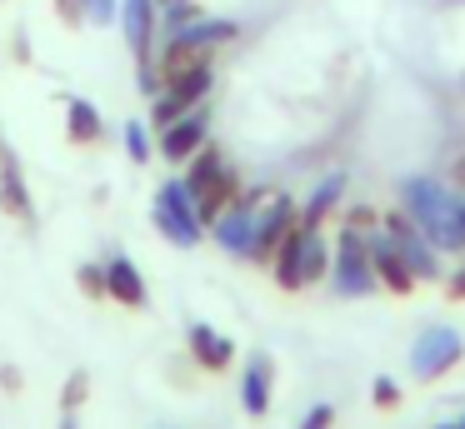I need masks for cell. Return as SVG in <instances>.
<instances>
[{
  "label": "cell",
  "instance_id": "1",
  "mask_svg": "<svg viewBox=\"0 0 465 429\" xmlns=\"http://www.w3.org/2000/svg\"><path fill=\"white\" fill-rule=\"evenodd\" d=\"M395 200L440 255H465V219H460V190L455 185H445L435 175H405L395 185Z\"/></svg>",
  "mask_w": 465,
  "mask_h": 429
},
{
  "label": "cell",
  "instance_id": "2",
  "mask_svg": "<svg viewBox=\"0 0 465 429\" xmlns=\"http://www.w3.org/2000/svg\"><path fill=\"white\" fill-rule=\"evenodd\" d=\"M331 289L341 299H365L381 289V279H375V265H371V249H365V235L351 225H341V239L331 245Z\"/></svg>",
  "mask_w": 465,
  "mask_h": 429
},
{
  "label": "cell",
  "instance_id": "3",
  "mask_svg": "<svg viewBox=\"0 0 465 429\" xmlns=\"http://www.w3.org/2000/svg\"><path fill=\"white\" fill-rule=\"evenodd\" d=\"M151 225L171 239L175 249H195L205 239V225L195 215V195L185 190V180H165L151 200Z\"/></svg>",
  "mask_w": 465,
  "mask_h": 429
},
{
  "label": "cell",
  "instance_id": "4",
  "mask_svg": "<svg viewBox=\"0 0 465 429\" xmlns=\"http://www.w3.org/2000/svg\"><path fill=\"white\" fill-rule=\"evenodd\" d=\"M215 90V60H201V65H191L185 75H175L171 85H161V95L151 100V130L171 125V120H181L185 110L205 105V95Z\"/></svg>",
  "mask_w": 465,
  "mask_h": 429
},
{
  "label": "cell",
  "instance_id": "5",
  "mask_svg": "<svg viewBox=\"0 0 465 429\" xmlns=\"http://www.w3.org/2000/svg\"><path fill=\"white\" fill-rule=\"evenodd\" d=\"M271 185H255V190H241V195L231 200V205L215 215V225H211V239L225 249V255H235V259H251V249H255V210H261V195Z\"/></svg>",
  "mask_w": 465,
  "mask_h": 429
},
{
  "label": "cell",
  "instance_id": "6",
  "mask_svg": "<svg viewBox=\"0 0 465 429\" xmlns=\"http://www.w3.org/2000/svg\"><path fill=\"white\" fill-rule=\"evenodd\" d=\"M465 359V339H460V329H450V325H430V329H420L415 335V345H411V375L420 379V385H430V379H440V375H450L455 365Z\"/></svg>",
  "mask_w": 465,
  "mask_h": 429
},
{
  "label": "cell",
  "instance_id": "7",
  "mask_svg": "<svg viewBox=\"0 0 465 429\" xmlns=\"http://www.w3.org/2000/svg\"><path fill=\"white\" fill-rule=\"evenodd\" d=\"M301 225V205L281 190H265L261 195V210H255V249H251V265H265L271 269L275 259V245H281L291 229Z\"/></svg>",
  "mask_w": 465,
  "mask_h": 429
},
{
  "label": "cell",
  "instance_id": "8",
  "mask_svg": "<svg viewBox=\"0 0 465 429\" xmlns=\"http://www.w3.org/2000/svg\"><path fill=\"white\" fill-rule=\"evenodd\" d=\"M381 229L395 239V249L405 255V265L415 269V279H445V259H440V249L430 245V239L420 235V225H415L405 210H385L381 215Z\"/></svg>",
  "mask_w": 465,
  "mask_h": 429
},
{
  "label": "cell",
  "instance_id": "9",
  "mask_svg": "<svg viewBox=\"0 0 465 429\" xmlns=\"http://www.w3.org/2000/svg\"><path fill=\"white\" fill-rule=\"evenodd\" d=\"M205 140H211V115H205V105L185 110L181 120H171V125L155 130V145H161V155L171 160V165H185Z\"/></svg>",
  "mask_w": 465,
  "mask_h": 429
},
{
  "label": "cell",
  "instance_id": "10",
  "mask_svg": "<svg viewBox=\"0 0 465 429\" xmlns=\"http://www.w3.org/2000/svg\"><path fill=\"white\" fill-rule=\"evenodd\" d=\"M155 25H161L155 0H121V35L135 65H155Z\"/></svg>",
  "mask_w": 465,
  "mask_h": 429
},
{
  "label": "cell",
  "instance_id": "11",
  "mask_svg": "<svg viewBox=\"0 0 465 429\" xmlns=\"http://www.w3.org/2000/svg\"><path fill=\"white\" fill-rule=\"evenodd\" d=\"M365 249H371V265H375V279H381V289H391V295H411L420 279H415V269L405 265V255L395 249V239L385 235V229H371L365 235Z\"/></svg>",
  "mask_w": 465,
  "mask_h": 429
},
{
  "label": "cell",
  "instance_id": "12",
  "mask_svg": "<svg viewBox=\"0 0 465 429\" xmlns=\"http://www.w3.org/2000/svg\"><path fill=\"white\" fill-rule=\"evenodd\" d=\"M185 349H191V359H195L201 369H211V375L231 369V359H235L231 335H221V329H215V325H205V319H195V325L185 329Z\"/></svg>",
  "mask_w": 465,
  "mask_h": 429
},
{
  "label": "cell",
  "instance_id": "13",
  "mask_svg": "<svg viewBox=\"0 0 465 429\" xmlns=\"http://www.w3.org/2000/svg\"><path fill=\"white\" fill-rule=\"evenodd\" d=\"M105 299H115V305H125V309H145V305H151L141 269H135L125 255L105 259Z\"/></svg>",
  "mask_w": 465,
  "mask_h": 429
},
{
  "label": "cell",
  "instance_id": "14",
  "mask_svg": "<svg viewBox=\"0 0 465 429\" xmlns=\"http://www.w3.org/2000/svg\"><path fill=\"white\" fill-rule=\"evenodd\" d=\"M271 389H275L271 355H251V359H245V369H241V409L261 419L265 409H271Z\"/></svg>",
  "mask_w": 465,
  "mask_h": 429
},
{
  "label": "cell",
  "instance_id": "15",
  "mask_svg": "<svg viewBox=\"0 0 465 429\" xmlns=\"http://www.w3.org/2000/svg\"><path fill=\"white\" fill-rule=\"evenodd\" d=\"M0 210H5L15 225H31V219H35L25 175H21V165H15V155H5V150H0Z\"/></svg>",
  "mask_w": 465,
  "mask_h": 429
},
{
  "label": "cell",
  "instance_id": "16",
  "mask_svg": "<svg viewBox=\"0 0 465 429\" xmlns=\"http://www.w3.org/2000/svg\"><path fill=\"white\" fill-rule=\"evenodd\" d=\"M235 35H241V25H235V20L201 15V20H191V25H181L175 35H165V40H181V45H191V50H205V55H215V50H221V45H231Z\"/></svg>",
  "mask_w": 465,
  "mask_h": 429
},
{
  "label": "cell",
  "instance_id": "17",
  "mask_svg": "<svg viewBox=\"0 0 465 429\" xmlns=\"http://www.w3.org/2000/svg\"><path fill=\"white\" fill-rule=\"evenodd\" d=\"M341 195H345V175L341 170H331V175H321V185L305 195V205H301V225L305 229H321L325 219L335 215V205H341Z\"/></svg>",
  "mask_w": 465,
  "mask_h": 429
},
{
  "label": "cell",
  "instance_id": "18",
  "mask_svg": "<svg viewBox=\"0 0 465 429\" xmlns=\"http://www.w3.org/2000/svg\"><path fill=\"white\" fill-rule=\"evenodd\" d=\"M65 135H71L75 145H101L105 140L101 110H95L91 100H81V95H65Z\"/></svg>",
  "mask_w": 465,
  "mask_h": 429
},
{
  "label": "cell",
  "instance_id": "19",
  "mask_svg": "<svg viewBox=\"0 0 465 429\" xmlns=\"http://www.w3.org/2000/svg\"><path fill=\"white\" fill-rule=\"evenodd\" d=\"M331 275V245L321 239V229H305V249H301V279L305 285H321Z\"/></svg>",
  "mask_w": 465,
  "mask_h": 429
},
{
  "label": "cell",
  "instance_id": "20",
  "mask_svg": "<svg viewBox=\"0 0 465 429\" xmlns=\"http://www.w3.org/2000/svg\"><path fill=\"white\" fill-rule=\"evenodd\" d=\"M121 140H125V155H131V165H151V155H155V145H151V120H125Z\"/></svg>",
  "mask_w": 465,
  "mask_h": 429
},
{
  "label": "cell",
  "instance_id": "21",
  "mask_svg": "<svg viewBox=\"0 0 465 429\" xmlns=\"http://www.w3.org/2000/svg\"><path fill=\"white\" fill-rule=\"evenodd\" d=\"M201 0H175V5H161V30L165 35H175L181 25H191V20H201Z\"/></svg>",
  "mask_w": 465,
  "mask_h": 429
},
{
  "label": "cell",
  "instance_id": "22",
  "mask_svg": "<svg viewBox=\"0 0 465 429\" xmlns=\"http://www.w3.org/2000/svg\"><path fill=\"white\" fill-rule=\"evenodd\" d=\"M85 25H115L121 20V0H81Z\"/></svg>",
  "mask_w": 465,
  "mask_h": 429
},
{
  "label": "cell",
  "instance_id": "23",
  "mask_svg": "<svg viewBox=\"0 0 465 429\" xmlns=\"http://www.w3.org/2000/svg\"><path fill=\"white\" fill-rule=\"evenodd\" d=\"M85 395H91V375H85V369H75V375L61 385V409H81Z\"/></svg>",
  "mask_w": 465,
  "mask_h": 429
},
{
  "label": "cell",
  "instance_id": "24",
  "mask_svg": "<svg viewBox=\"0 0 465 429\" xmlns=\"http://www.w3.org/2000/svg\"><path fill=\"white\" fill-rule=\"evenodd\" d=\"M75 279H81L85 299H105V265H81V269H75Z\"/></svg>",
  "mask_w": 465,
  "mask_h": 429
},
{
  "label": "cell",
  "instance_id": "25",
  "mask_svg": "<svg viewBox=\"0 0 465 429\" xmlns=\"http://www.w3.org/2000/svg\"><path fill=\"white\" fill-rule=\"evenodd\" d=\"M345 225L361 229V235H371V229H381V210H371V205H351V210H345Z\"/></svg>",
  "mask_w": 465,
  "mask_h": 429
},
{
  "label": "cell",
  "instance_id": "26",
  "mask_svg": "<svg viewBox=\"0 0 465 429\" xmlns=\"http://www.w3.org/2000/svg\"><path fill=\"white\" fill-rule=\"evenodd\" d=\"M371 399H375V409H395V405H401V385H395L391 375H381L371 385Z\"/></svg>",
  "mask_w": 465,
  "mask_h": 429
},
{
  "label": "cell",
  "instance_id": "27",
  "mask_svg": "<svg viewBox=\"0 0 465 429\" xmlns=\"http://www.w3.org/2000/svg\"><path fill=\"white\" fill-rule=\"evenodd\" d=\"M55 20H61L65 30L85 25V15H81V0H55Z\"/></svg>",
  "mask_w": 465,
  "mask_h": 429
},
{
  "label": "cell",
  "instance_id": "28",
  "mask_svg": "<svg viewBox=\"0 0 465 429\" xmlns=\"http://www.w3.org/2000/svg\"><path fill=\"white\" fill-rule=\"evenodd\" d=\"M331 424H335V409H331V405L305 409V419H301V429H331Z\"/></svg>",
  "mask_w": 465,
  "mask_h": 429
},
{
  "label": "cell",
  "instance_id": "29",
  "mask_svg": "<svg viewBox=\"0 0 465 429\" xmlns=\"http://www.w3.org/2000/svg\"><path fill=\"white\" fill-rule=\"evenodd\" d=\"M445 299H455V305H465V259L450 269V275H445Z\"/></svg>",
  "mask_w": 465,
  "mask_h": 429
},
{
  "label": "cell",
  "instance_id": "30",
  "mask_svg": "<svg viewBox=\"0 0 465 429\" xmlns=\"http://www.w3.org/2000/svg\"><path fill=\"white\" fill-rule=\"evenodd\" d=\"M11 55L21 60V65L31 60V40H25V30H15V40H11Z\"/></svg>",
  "mask_w": 465,
  "mask_h": 429
},
{
  "label": "cell",
  "instance_id": "31",
  "mask_svg": "<svg viewBox=\"0 0 465 429\" xmlns=\"http://www.w3.org/2000/svg\"><path fill=\"white\" fill-rule=\"evenodd\" d=\"M450 185H455V190H465V155L450 165Z\"/></svg>",
  "mask_w": 465,
  "mask_h": 429
},
{
  "label": "cell",
  "instance_id": "32",
  "mask_svg": "<svg viewBox=\"0 0 465 429\" xmlns=\"http://www.w3.org/2000/svg\"><path fill=\"white\" fill-rule=\"evenodd\" d=\"M0 379H5V389H21V369H15V365L0 369Z\"/></svg>",
  "mask_w": 465,
  "mask_h": 429
},
{
  "label": "cell",
  "instance_id": "33",
  "mask_svg": "<svg viewBox=\"0 0 465 429\" xmlns=\"http://www.w3.org/2000/svg\"><path fill=\"white\" fill-rule=\"evenodd\" d=\"M61 429H81V419H75V409H61Z\"/></svg>",
  "mask_w": 465,
  "mask_h": 429
},
{
  "label": "cell",
  "instance_id": "34",
  "mask_svg": "<svg viewBox=\"0 0 465 429\" xmlns=\"http://www.w3.org/2000/svg\"><path fill=\"white\" fill-rule=\"evenodd\" d=\"M460 219H465V190H460Z\"/></svg>",
  "mask_w": 465,
  "mask_h": 429
},
{
  "label": "cell",
  "instance_id": "35",
  "mask_svg": "<svg viewBox=\"0 0 465 429\" xmlns=\"http://www.w3.org/2000/svg\"><path fill=\"white\" fill-rule=\"evenodd\" d=\"M155 5H175V0H155Z\"/></svg>",
  "mask_w": 465,
  "mask_h": 429
},
{
  "label": "cell",
  "instance_id": "36",
  "mask_svg": "<svg viewBox=\"0 0 465 429\" xmlns=\"http://www.w3.org/2000/svg\"><path fill=\"white\" fill-rule=\"evenodd\" d=\"M440 429H455V424H440Z\"/></svg>",
  "mask_w": 465,
  "mask_h": 429
},
{
  "label": "cell",
  "instance_id": "37",
  "mask_svg": "<svg viewBox=\"0 0 465 429\" xmlns=\"http://www.w3.org/2000/svg\"><path fill=\"white\" fill-rule=\"evenodd\" d=\"M455 429H465V424H455Z\"/></svg>",
  "mask_w": 465,
  "mask_h": 429
}]
</instances>
